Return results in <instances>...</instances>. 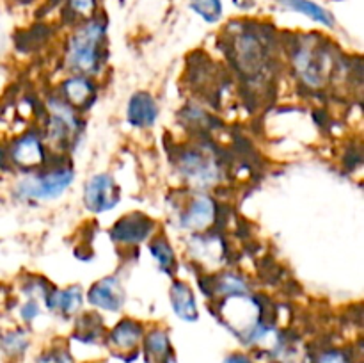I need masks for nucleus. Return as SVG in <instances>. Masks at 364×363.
Returning a JSON list of instances; mask_svg holds the SVG:
<instances>
[{
    "label": "nucleus",
    "instance_id": "1",
    "mask_svg": "<svg viewBox=\"0 0 364 363\" xmlns=\"http://www.w3.org/2000/svg\"><path fill=\"white\" fill-rule=\"evenodd\" d=\"M105 41V23L91 20L82 25L70 39L66 63L78 75L95 73L102 59V46Z\"/></svg>",
    "mask_w": 364,
    "mask_h": 363
},
{
    "label": "nucleus",
    "instance_id": "2",
    "mask_svg": "<svg viewBox=\"0 0 364 363\" xmlns=\"http://www.w3.org/2000/svg\"><path fill=\"white\" fill-rule=\"evenodd\" d=\"M73 171L70 167L55 169L52 173L32 174L21 178L16 184V194L23 199H52L59 198L73 182Z\"/></svg>",
    "mask_w": 364,
    "mask_h": 363
},
{
    "label": "nucleus",
    "instance_id": "3",
    "mask_svg": "<svg viewBox=\"0 0 364 363\" xmlns=\"http://www.w3.org/2000/svg\"><path fill=\"white\" fill-rule=\"evenodd\" d=\"M178 169L180 174L199 189L212 187L220 178V167L213 155L205 149H185L178 157Z\"/></svg>",
    "mask_w": 364,
    "mask_h": 363
},
{
    "label": "nucleus",
    "instance_id": "4",
    "mask_svg": "<svg viewBox=\"0 0 364 363\" xmlns=\"http://www.w3.org/2000/svg\"><path fill=\"white\" fill-rule=\"evenodd\" d=\"M294 66L301 80L309 88H322L331 73V59L323 50L302 45L295 50Z\"/></svg>",
    "mask_w": 364,
    "mask_h": 363
},
{
    "label": "nucleus",
    "instance_id": "5",
    "mask_svg": "<svg viewBox=\"0 0 364 363\" xmlns=\"http://www.w3.org/2000/svg\"><path fill=\"white\" fill-rule=\"evenodd\" d=\"M84 203L87 210L95 214H103L112 210L119 203V187L114 178L107 173L92 174L85 182Z\"/></svg>",
    "mask_w": 364,
    "mask_h": 363
},
{
    "label": "nucleus",
    "instance_id": "6",
    "mask_svg": "<svg viewBox=\"0 0 364 363\" xmlns=\"http://www.w3.org/2000/svg\"><path fill=\"white\" fill-rule=\"evenodd\" d=\"M48 109V139L53 142L66 144L68 139L73 137V134H77L78 128H80L77 114L71 109V105H68L66 102H60V100H50Z\"/></svg>",
    "mask_w": 364,
    "mask_h": 363
},
{
    "label": "nucleus",
    "instance_id": "7",
    "mask_svg": "<svg viewBox=\"0 0 364 363\" xmlns=\"http://www.w3.org/2000/svg\"><path fill=\"white\" fill-rule=\"evenodd\" d=\"M153 230V221L144 214H128L123 219L117 221L110 230V237L114 242L123 246L141 244L149 237Z\"/></svg>",
    "mask_w": 364,
    "mask_h": 363
},
{
    "label": "nucleus",
    "instance_id": "8",
    "mask_svg": "<svg viewBox=\"0 0 364 363\" xmlns=\"http://www.w3.org/2000/svg\"><path fill=\"white\" fill-rule=\"evenodd\" d=\"M87 301L105 312H119L124 302V290L121 287V281L116 276L103 278L89 288Z\"/></svg>",
    "mask_w": 364,
    "mask_h": 363
},
{
    "label": "nucleus",
    "instance_id": "9",
    "mask_svg": "<svg viewBox=\"0 0 364 363\" xmlns=\"http://www.w3.org/2000/svg\"><path fill=\"white\" fill-rule=\"evenodd\" d=\"M217 217V205L210 196L199 194L188 203L187 210L181 214L180 224L192 231H205L212 226Z\"/></svg>",
    "mask_w": 364,
    "mask_h": 363
},
{
    "label": "nucleus",
    "instance_id": "10",
    "mask_svg": "<svg viewBox=\"0 0 364 363\" xmlns=\"http://www.w3.org/2000/svg\"><path fill=\"white\" fill-rule=\"evenodd\" d=\"M235 57H237L238 66L244 71H249V73L258 71L265 60L263 45L258 36L251 34V32H242L240 36H237L235 38Z\"/></svg>",
    "mask_w": 364,
    "mask_h": 363
},
{
    "label": "nucleus",
    "instance_id": "11",
    "mask_svg": "<svg viewBox=\"0 0 364 363\" xmlns=\"http://www.w3.org/2000/svg\"><path fill=\"white\" fill-rule=\"evenodd\" d=\"M127 117L132 127L149 128L155 125L159 117V105L149 93L139 91L128 102Z\"/></svg>",
    "mask_w": 364,
    "mask_h": 363
},
{
    "label": "nucleus",
    "instance_id": "12",
    "mask_svg": "<svg viewBox=\"0 0 364 363\" xmlns=\"http://www.w3.org/2000/svg\"><path fill=\"white\" fill-rule=\"evenodd\" d=\"M9 155L16 166L32 169V167H38L43 164L45 148H43L41 141L36 135H23V137L14 142Z\"/></svg>",
    "mask_w": 364,
    "mask_h": 363
},
{
    "label": "nucleus",
    "instance_id": "13",
    "mask_svg": "<svg viewBox=\"0 0 364 363\" xmlns=\"http://www.w3.org/2000/svg\"><path fill=\"white\" fill-rule=\"evenodd\" d=\"M171 305H173L174 313L185 322H194L198 320V305L192 288L185 281H174L171 287Z\"/></svg>",
    "mask_w": 364,
    "mask_h": 363
},
{
    "label": "nucleus",
    "instance_id": "14",
    "mask_svg": "<svg viewBox=\"0 0 364 363\" xmlns=\"http://www.w3.org/2000/svg\"><path fill=\"white\" fill-rule=\"evenodd\" d=\"M46 306L53 312L63 313L64 317L73 315L82 306V290L78 287H68L63 290H52L45 298Z\"/></svg>",
    "mask_w": 364,
    "mask_h": 363
},
{
    "label": "nucleus",
    "instance_id": "15",
    "mask_svg": "<svg viewBox=\"0 0 364 363\" xmlns=\"http://www.w3.org/2000/svg\"><path fill=\"white\" fill-rule=\"evenodd\" d=\"M281 7L288 11H294V13L304 14L309 20L316 21V23H322L323 27H334V16L322 7L320 4L313 2V0H277Z\"/></svg>",
    "mask_w": 364,
    "mask_h": 363
},
{
    "label": "nucleus",
    "instance_id": "16",
    "mask_svg": "<svg viewBox=\"0 0 364 363\" xmlns=\"http://www.w3.org/2000/svg\"><path fill=\"white\" fill-rule=\"evenodd\" d=\"M63 93L64 98L68 100V105L80 107V109L82 107H87L92 102V98H95V88L82 75L68 78L63 85Z\"/></svg>",
    "mask_w": 364,
    "mask_h": 363
},
{
    "label": "nucleus",
    "instance_id": "17",
    "mask_svg": "<svg viewBox=\"0 0 364 363\" xmlns=\"http://www.w3.org/2000/svg\"><path fill=\"white\" fill-rule=\"evenodd\" d=\"M110 344L121 351H132L142 338V326L135 320L124 319L110 331Z\"/></svg>",
    "mask_w": 364,
    "mask_h": 363
},
{
    "label": "nucleus",
    "instance_id": "18",
    "mask_svg": "<svg viewBox=\"0 0 364 363\" xmlns=\"http://www.w3.org/2000/svg\"><path fill=\"white\" fill-rule=\"evenodd\" d=\"M146 356L148 363H167L171 356V342L166 331L153 330L146 337Z\"/></svg>",
    "mask_w": 364,
    "mask_h": 363
},
{
    "label": "nucleus",
    "instance_id": "19",
    "mask_svg": "<svg viewBox=\"0 0 364 363\" xmlns=\"http://www.w3.org/2000/svg\"><path fill=\"white\" fill-rule=\"evenodd\" d=\"M212 294L219 295V298H231V295H242L249 294V287L240 276L237 274H223L213 281V292Z\"/></svg>",
    "mask_w": 364,
    "mask_h": 363
},
{
    "label": "nucleus",
    "instance_id": "20",
    "mask_svg": "<svg viewBox=\"0 0 364 363\" xmlns=\"http://www.w3.org/2000/svg\"><path fill=\"white\" fill-rule=\"evenodd\" d=\"M149 251H151L153 258L159 262V265L162 267L166 273H173L174 265H176V256H174L173 248L169 246V242L166 238L159 237L155 241L149 242Z\"/></svg>",
    "mask_w": 364,
    "mask_h": 363
},
{
    "label": "nucleus",
    "instance_id": "21",
    "mask_svg": "<svg viewBox=\"0 0 364 363\" xmlns=\"http://www.w3.org/2000/svg\"><path fill=\"white\" fill-rule=\"evenodd\" d=\"M191 9L206 23H215L223 18V0H191Z\"/></svg>",
    "mask_w": 364,
    "mask_h": 363
},
{
    "label": "nucleus",
    "instance_id": "22",
    "mask_svg": "<svg viewBox=\"0 0 364 363\" xmlns=\"http://www.w3.org/2000/svg\"><path fill=\"white\" fill-rule=\"evenodd\" d=\"M0 344H2L4 352L7 356H20L27 351L28 337L23 330H13L2 335Z\"/></svg>",
    "mask_w": 364,
    "mask_h": 363
},
{
    "label": "nucleus",
    "instance_id": "23",
    "mask_svg": "<svg viewBox=\"0 0 364 363\" xmlns=\"http://www.w3.org/2000/svg\"><path fill=\"white\" fill-rule=\"evenodd\" d=\"M70 7L78 16H91L96 7V0H70Z\"/></svg>",
    "mask_w": 364,
    "mask_h": 363
},
{
    "label": "nucleus",
    "instance_id": "24",
    "mask_svg": "<svg viewBox=\"0 0 364 363\" xmlns=\"http://www.w3.org/2000/svg\"><path fill=\"white\" fill-rule=\"evenodd\" d=\"M41 313V308H39V302L36 299H28L27 302H23V306L20 308V315L25 322H31L36 317Z\"/></svg>",
    "mask_w": 364,
    "mask_h": 363
},
{
    "label": "nucleus",
    "instance_id": "25",
    "mask_svg": "<svg viewBox=\"0 0 364 363\" xmlns=\"http://www.w3.org/2000/svg\"><path fill=\"white\" fill-rule=\"evenodd\" d=\"M39 363H73L68 351H52L45 354Z\"/></svg>",
    "mask_w": 364,
    "mask_h": 363
},
{
    "label": "nucleus",
    "instance_id": "26",
    "mask_svg": "<svg viewBox=\"0 0 364 363\" xmlns=\"http://www.w3.org/2000/svg\"><path fill=\"white\" fill-rule=\"evenodd\" d=\"M316 363H350L348 362L347 354L341 351H327L323 352L322 356L318 358V362Z\"/></svg>",
    "mask_w": 364,
    "mask_h": 363
},
{
    "label": "nucleus",
    "instance_id": "27",
    "mask_svg": "<svg viewBox=\"0 0 364 363\" xmlns=\"http://www.w3.org/2000/svg\"><path fill=\"white\" fill-rule=\"evenodd\" d=\"M224 363H252V362L245 354H230L226 359H224Z\"/></svg>",
    "mask_w": 364,
    "mask_h": 363
},
{
    "label": "nucleus",
    "instance_id": "28",
    "mask_svg": "<svg viewBox=\"0 0 364 363\" xmlns=\"http://www.w3.org/2000/svg\"><path fill=\"white\" fill-rule=\"evenodd\" d=\"M235 6H238L240 9H249V7L255 6V0H233Z\"/></svg>",
    "mask_w": 364,
    "mask_h": 363
},
{
    "label": "nucleus",
    "instance_id": "29",
    "mask_svg": "<svg viewBox=\"0 0 364 363\" xmlns=\"http://www.w3.org/2000/svg\"><path fill=\"white\" fill-rule=\"evenodd\" d=\"M4 162H6V157H4V153L0 152V167L4 166Z\"/></svg>",
    "mask_w": 364,
    "mask_h": 363
}]
</instances>
